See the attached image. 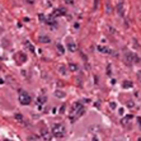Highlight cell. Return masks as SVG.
Returning a JSON list of instances; mask_svg holds the SVG:
<instances>
[{
  "mask_svg": "<svg viewBox=\"0 0 141 141\" xmlns=\"http://www.w3.org/2000/svg\"><path fill=\"white\" fill-rule=\"evenodd\" d=\"M5 141H9V140H5Z\"/></svg>",
  "mask_w": 141,
  "mask_h": 141,
  "instance_id": "9",
  "label": "cell"
},
{
  "mask_svg": "<svg viewBox=\"0 0 141 141\" xmlns=\"http://www.w3.org/2000/svg\"><path fill=\"white\" fill-rule=\"evenodd\" d=\"M65 3H67V4H72V3H74V0H65Z\"/></svg>",
  "mask_w": 141,
  "mask_h": 141,
  "instance_id": "7",
  "label": "cell"
},
{
  "mask_svg": "<svg viewBox=\"0 0 141 141\" xmlns=\"http://www.w3.org/2000/svg\"><path fill=\"white\" fill-rule=\"evenodd\" d=\"M52 135L57 137V139H61L65 136V127L62 125H60V123H57L55 126L52 127Z\"/></svg>",
  "mask_w": 141,
  "mask_h": 141,
  "instance_id": "2",
  "label": "cell"
},
{
  "mask_svg": "<svg viewBox=\"0 0 141 141\" xmlns=\"http://www.w3.org/2000/svg\"><path fill=\"white\" fill-rule=\"evenodd\" d=\"M15 118H17V121H19V122H21V121H22V118H23V117H22L21 114H17V116H15Z\"/></svg>",
  "mask_w": 141,
  "mask_h": 141,
  "instance_id": "6",
  "label": "cell"
},
{
  "mask_svg": "<svg viewBox=\"0 0 141 141\" xmlns=\"http://www.w3.org/2000/svg\"><path fill=\"white\" fill-rule=\"evenodd\" d=\"M65 14V9H56L55 12H54V17H59V15H64Z\"/></svg>",
  "mask_w": 141,
  "mask_h": 141,
  "instance_id": "5",
  "label": "cell"
},
{
  "mask_svg": "<svg viewBox=\"0 0 141 141\" xmlns=\"http://www.w3.org/2000/svg\"><path fill=\"white\" fill-rule=\"evenodd\" d=\"M93 141H98V139H97V137H94V139H93Z\"/></svg>",
  "mask_w": 141,
  "mask_h": 141,
  "instance_id": "8",
  "label": "cell"
},
{
  "mask_svg": "<svg viewBox=\"0 0 141 141\" xmlns=\"http://www.w3.org/2000/svg\"><path fill=\"white\" fill-rule=\"evenodd\" d=\"M19 100H21L22 104H29V103H31V97H29L26 92H23V93H21V95H19Z\"/></svg>",
  "mask_w": 141,
  "mask_h": 141,
  "instance_id": "3",
  "label": "cell"
},
{
  "mask_svg": "<svg viewBox=\"0 0 141 141\" xmlns=\"http://www.w3.org/2000/svg\"><path fill=\"white\" fill-rule=\"evenodd\" d=\"M84 113V107L81 106L80 103H75L72 106V114H71V121H75L78 117H80L81 114Z\"/></svg>",
  "mask_w": 141,
  "mask_h": 141,
  "instance_id": "1",
  "label": "cell"
},
{
  "mask_svg": "<svg viewBox=\"0 0 141 141\" xmlns=\"http://www.w3.org/2000/svg\"><path fill=\"white\" fill-rule=\"evenodd\" d=\"M42 137H43V140L50 141L52 139V135L50 134V132H47V131H42Z\"/></svg>",
  "mask_w": 141,
  "mask_h": 141,
  "instance_id": "4",
  "label": "cell"
}]
</instances>
